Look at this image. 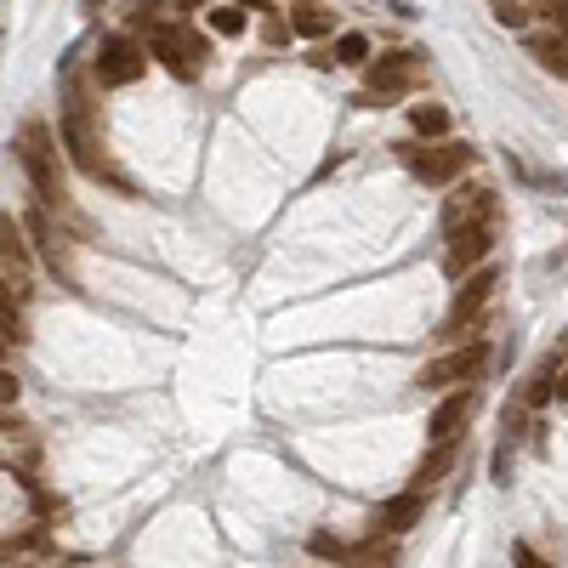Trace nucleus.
Returning <instances> with one entry per match:
<instances>
[{"label": "nucleus", "instance_id": "nucleus-1", "mask_svg": "<svg viewBox=\"0 0 568 568\" xmlns=\"http://www.w3.org/2000/svg\"><path fill=\"white\" fill-rule=\"evenodd\" d=\"M63 148L74 154V165L86 171L91 182H114V188H125L131 194V182L108 165V148H103V131H97V120H91V103H86V91L80 86H69V103H63Z\"/></svg>", "mask_w": 568, "mask_h": 568}, {"label": "nucleus", "instance_id": "nucleus-2", "mask_svg": "<svg viewBox=\"0 0 568 568\" xmlns=\"http://www.w3.org/2000/svg\"><path fill=\"white\" fill-rule=\"evenodd\" d=\"M12 148H18V165H23V177H29V188H35V199L46 211H63V205H69V188H63V165H57L52 131L40 120H29Z\"/></svg>", "mask_w": 568, "mask_h": 568}, {"label": "nucleus", "instance_id": "nucleus-3", "mask_svg": "<svg viewBox=\"0 0 568 568\" xmlns=\"http://www.w3.org/2000/svg\"><path fill=\"white\" fill-rule=\"evenodd\" d=\"M495 267H478L472 279L455 290V302H449V313H444V324L432 330L438 341H466V336H478V319H483V307H489V296H495Z\"/></svg>", "mask_w": 568, "mask_h": 568}, {"label": "nucleus", "instance_id": "nucleus-4", "mask_svg": "<svg viewBox=\"0 0 568 568\" xmlns=\"http://www.w3.org/2000/svg\"><path fill=\"white\" fill-rule=\"evenodd\" d=\"M483 364H489V341L466 336V341H455V353L432 358V364H426V370L415 375V387H421V392H449V387H466L472 375H483Z\"/></svg>", "mask_w": 568, "mask_h": 568}, {"label": "nucleus", "instance_id": "nucleus-5", "mask_svg": "<svg viewBox=\"0 0 568 568\" xmlns=\"http://www.w3.org/2000/svg\"><path fill=\"white\" fill-rule=\"evenodd\" d=\"M364 69H370V86H364L358 103L364 108H387L392 97L415 91V80H421V57L415 52H387V57H370Z\"/></svg>", "mask_w": 568, "mask_h": 568}, {"label": "nucleus", "instance_id": "nucleus-6", "mask_svg": "<svg viewBox=\"0 0 568 568\" xmlns=\"http://www.w3.org/2000/svg\"><path fill=\"white\" fill-rule=\"evenodd\" d=\"M148 69V46H137L131 35H108L91 57V80L97 86H137Z\"/></svg>", "mask_w": 568, "mask_h": 568}, {"label": "nucleus", "instance_id": "nucleus-7", "mask_svg": "<svg viewBox=\"0 0 568 568\" xmlns=\"http://www.w3.org/2000/svg\"><path fill=\"white\" fill-rule=\"evenodd\" d=\"M495 233H500V216H483V222H466V228H449V250H444V273L449 279H461L472 267L495 250Z\"/></svg>", "mask_w": 568, "mask_h": 568}, {"label": "nucleus", "instance_id": "nucleus-8", "mask_svg": "<svg viewBox=\"0 0 568 568\" xmlns=\"http://www.w3.org/2000/svg\"><path fill=\"white\" fill-rule=\"evenodd\" d=\"M404 160L426 188H449V182L472 165V148H466V142H438V148H409Z\"/></svg>", "mask_w": 568, "mask_h": 568}, {"label": "nucleus", "instance_id": "nucleus-9", "mask_svg": "<svg viewBox=\"0 0 568 568\" xmlns=\"http://www.w3.org/2000/svg\"><path fill=\"white\" fill-rule=\"evenodd\" d=\"M205 35H194V29H165V35H154V57H160L165 69L177 74V80H194L199 69H205Z\"/></svg>", "mask_w": 568, "mask_h": 568}, {"label": "nucleus", "instance_id": "nucleus-10", "mask_svg": "<svg viewBox=\"0 0 568 568\" xmlns=\"http://www.w3.org/2000/svg\"><path fill=\"white\" fill-rule=\"evenodd\" d=\"M483 216H500V194L495 188H455L444 199V233L466 228V222H483Z\"/></svg>", "mask_w": 568, "mask_h": 568}, {"label": "nucleus", "instance_id": "nucleus-11", "mask_svg": "<svg viewBox=\"0 0 568 568\" xmlns=\"http://www.w3.org/2000/svg\"><path fill=\"white\" fill-rule=\"evenodd\" d=\"M421 512H426V489H404L398 500H387L381 512H375V534H409L415 523H421Z\"/></svg>", "mask_w": 568, "mask_h": 568}, {"label": "nucleus", "instance_id": "nucleus-12", "mask_svg": "<svg viewBox=\"0 0 568 568\" xmlns=\"http://www.w3.org/2000/svg\"><path fill=\"white\" fill-rule=\"evenodd\" d=\"M466 415H472V387H449V398L432 409V421H426V438L438 444V438H461Z\"/></svg>", "mask_w": 568, "mask_h": 568}, {"label": "nucleus", "instance_id": "nucleus-13", "mask_svg": "<svg viewBox=\"0 0 568 568\" xmlns=\"http://www.w3.org/2000/svg\"><path fill=\"white\" fill-rule=\"evenodd\" d=\"M29 239H35V250L46 256V267H57V273H63V284H74L69 279V250H63V233H57V222H52V211H46V205L29 216Z\"/></svg>", "mask_w": 568, "mask_h": 568}, {"label": "nucleus", "instance_id": "nucleus-14", "mask_svg": "<svg viewBox=\"0 0 568 568\" xmlns=\"http://www.w3.org/2000/svg\"><path fill=\"white\" fill-rule=\"evenodd\" d=\"M455 455H461V444H455V438H438V444H432V455H426V461L415 466V483H409V489H426V495H432V489H438V483L449 478Z\"/></svg>", "mask_w": 568, "mask_h": 568}, {"label": "nucleus", "instance_id": "nucleus-15", "mask_svg": "<svg viewBox=\"0 0 568 568\" xmlns=\"http://www.w3.org/2000/svg\"><path fill=\"white\" fill-rule=\"evenodd\" d=\"M529 57H534L546 74L568 80V35H563V29H551V35H529Z\"/></svg>", "mask_w": 568, "mask_h": 568}, {"label": "nucleus", "instance_id": "nucleus-16", "mask_svg": "<svg viewBox=\"0 0 568 568\" xmlns=\"http://www.w3.org/2000/svg\"><path fill=\"white\" fill-rule=\"evenodd\" d=\"M557 375H563V358L546 353V358H540V370H534V381L523 387V404H529V409H546L551 398H557Z\"/></svg>", "mask_w": 568, "mask_h": 568}, {"label": "nucleus", "instance_id": "nucleus-17", "mask_svg": "<svg viewBox=\"0 0 568 568\" xmlns=\"http://www.w3.org/2000/svg\"><path fill=\"white\" fill-rule=\"evenodd\" d=\"M409 125H415V137H449V108L444 103H415L409 108Z\"/></svg>", "mask_w": 568, "mask_h": 568}, {"label": "nucleus", "instance_id": "nucleus-18", "mask_svg": "<svg viewBox=\"0 0 568 568\" xmlns=\"http://www.w3.org/2000/svg\"><path fill=\"white\" fill-rule=\"evenodd\" d=\"M330 29H336V12H324V6H302L290 18V35H307V40H324Z\"/></svg>", "mask_w": 568, "mask_h": 568}, {"label": "nucleus", "instance_id": "nucleus-19", "mask_svg": "<svg viewBox=\"0 0 568 568\" xmlns=\"http://www.w3.org/2000/svg\"><path fill=\"white\" fill-rule=\"evenodd\" d=\"M341 563H398V546H392V534H381V540H364V546H347L341 551Z\"/></svg>", "mask_w": 568, "mask_h": 568}, {"label": "nucleus", "instance_id": "nucleus-20", "mask_svg": "<svg viewBox=\"0 0 568 568\" xmlns=\"http://www.w3.org/2000/svg\"><path fill=\"white\" fill-rule=\"evenodd\" d=\"M330 63L364 69V63H370V40H364V35H336V46H330Z\"/></svg>", "mask_w": 568, "mask_h": 568}, {"label": "nucleus", "instance_id": "nucleus-21", "mask_svg": "<svg viewBox=\"0 0 568 568\" xmlns=\"http://www.w3.org/2000/svg\"><path fill=\"white\" fill-rule=\"evenodd\" d=\"M489 6H495V23H500V29H517V35H529V18H534L529 0H489Z\"/></svg>", "mask_w": 568, "mask_h": 568}, {"label": "nucleus", "instance_id": "nucleus-22", "mask_svg": "<svg viewBox=\"0 0 568 568\" xmlns=\"http://www.w3.org/2000/svg\"><path fill=\"white\" fill-rule=\"evenodd\" d=\"M211 29H216V35H245V29H250V12L239 6V0H222V6L211 12Z\"/></svg>", "mask_w": 568, "mask_h": 568}, {"label": "nucleus", "instance_id": "nucleus-23", "mask_svg": "<svg viewBox=\"0 0 568 568\" xmlns=\"http://www.w3.org/2000/svg\"><path fill=\"white\" fill-rule=\"evenodd\" d=\"M534 12H540L551 29H563V35H568V0H534Z\"/></svg>", "mask_w": 568, "mask_h": 568}, {"label": "nucleus", "instance_id": "nucleus-24", "mask_svg": "<svg viewBox=\"0 0 568 568\" xmlns=\"http://www.w3.org/2000/svg\"><path fill=\"white\" fill-rule=\"evenodd\" d=\"M341 551H347V546H341L336 534H313V557H324V563H341Z\"/></svg>", "mask_w": 568, "mask_h": 568}, {"label": "nucleus", "instance_id": "nucleus-25", "mask_svg": "<svg viewBox=\"0 0 568 568\" xmlns=\"http://www.w3.org/2000/svg\"><path fill=\"white\" fill-rule=\"evenodd\" d=\"M18 392H23V381L6 370V364H0V404H18Z\"/></svg>", "mask_w": 568, "mask_h": 568}, {"label": "nucleus", "instance_id": "nucleus-26", "mask_svg": "<svg viewBox=\"0 0 568 568\" xmlns=\"http://www.w3.org/2000/svg\"><path fill=\"white\" fill-rule=\"evenodd\" d=\"M0 432H18V415H12V404H0Z\"/></svg>", "mask_w": 568, "mask_h": 568}, {"label": "nucleus", "instance_id": "nucleus-27", "mask_svg": "<svg viewBox=\"0 0 568 568\" xmlns=\"http://www.w3.org/2000/svg\"><path fill=\"white\" fill-rule=\"evenodd\" d=\"M0 364H6V336H0Z\"/></svg>", "mask_w": 568, "mask_h": 568}]
</instances>
